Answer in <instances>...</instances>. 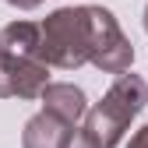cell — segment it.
Wrapping results in <instances>:
<instances>
[{"mask_svg":"<svg viewBox=\"0 0 148 148\" xmlns=\"http://www.w3.org/2000/svg\"><path fill=\"white\" fill-rule=\"evenodd\" d=\"M145 99H148V88L138 74H120L113 88L102 95V102L88 113L81 134H71L67 148H113L123 138L127 123L141 113Z\"/></svg>","mask_w":148,"mask_h":148,"instance_id":"obj_1","label":"cell"},{"mask_svg":"<svg viewBox=\"0 0 148 148\" xmlns=\"http://www.w3.org/2000/svg\"><path fill=\"white\" fill-rule=\"evenodd\" d=\"M42 42H39V57L53 67H78L88 60L92 49V7H64L53 11L42 21Z\"/></svg>","mask_w":148,"mask_h":148,"instance_id":"obj_2","label":"cell"},{"mask_svg":"<svg viewBox=\"0 0 148 148\" xmlns=\"http://www.w3.org/2000/svg\"><path fill=\"white\" fill-rule=\"evenodd\" d=\"M88 60L109 71V74H123L134 60V46L123 39V32L116 25V18L106 7H92V49Z\"/></svg>","mask_w":148,"mask_h":148,"instance_id":"obj_3","label":"cell"},{"mask_svg":"<svg viewBox=\"0 0 148 148\" xmlns=\"http://www.w3.org/2000/svg\"><path fill=\"white\" fill-rule=\"evenodd\" d=\"M46 88V64L42 60H18L0 53V95L35 99Z\"/></svg>","mask_w":148,"mask_h":148,"instance_id":"obj_4","label":"cell"},{"mask_svg":"<svg viewBox=\"0 0 148 148\" xmlns=\"http://www.w3.org/2000/svg\"><path fill=\"white\" fill-rule=\"evenodd\" d=\"M42 102H46L42 113L57 116L67 127H74V123L85 116V92L74 88V85H46L42 88Z\"/></svg>","mask_w":148,"mask_h":148,"instance_id":"obj_5","label":"cell"},{"mask_svg":"<svg viewBox=\"0 0 148 148\" xmlns=\"http://www.w3.org/2000/svg\"><path fill=\"white\" fill-rule=\"evenodd\" d=\"M39 42H42V32L32 21H14L0 32V53L18 60H39Z\"/></svg>","mask_w":148,"mask_h":148,"instance_id":"obj_6","label":"cell"},{"mask_svg":"<svg viewBox=\"0 0 148 148\" xmlns=\"http://www.w3.org/2000/svg\"><path fill=\"white\" fill-rule=\"evenodd\" d=\"M71 145V127L57 116L39 113L25 123V148H67Z\"/></svg>","mask_w":148,"mask_h":148,"instance_id":"obj_7","label":"cell"},{"mask_svg":"<svg viewBox=\"0 0 148 148\" xmlns=\"http://www.w3.org/2000/svg\"><path fill=\"white\" fill-rule=\"evenodd\" d=\"M127 148H148V127H141V131L131 138V145H127Z\"/></svg>","mask_w":148,"mask_h":148,"instance_id":"obj_8","label":"cell"},{"mask_svg":"<svg viewBox=\"0 0 148 148\" xmlns=\"http://www.w3.org/2000/svg\"><path fill=\"white\" fill-rule=\"evenodd\" d=\"M11 4H14V7H21V11H28V7H39L42 0H11Z\"/></svg>","mask_w":148,"mask_h":148,"instance_id":"obj_9","label":"cell"},{"mask_svg":"<svg viewBox=\"0 0 148 148\" xmlns=\"http://www.w3.org/2000/svg\"><path fill=\"white\" fill-rule=\"evenodd\" d=\"M145 28H148V7H145Z\"/></svg>","mask_w":148,"mask_h":148,"instance_id":"obj_10","label":"cell"}]
</instances>
